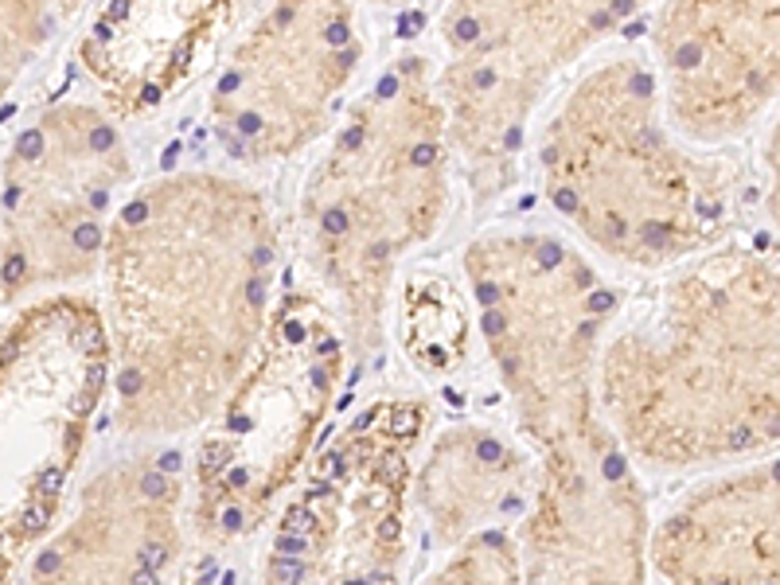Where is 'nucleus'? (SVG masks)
Masks as SVG:
<instances>
[{
    "instance_id": "1",
    "label": "nucleus",
    "mask_w": 780,
    "mask_h": 585,
    "mask_svg": "<svg viewBox=\"0 0 780 585\" xmlns=\"http://www.w3.org/2000/svg\"><path fill=\"white\" fill-rule=\"evenodd\" d=\"M488 359L534 453L515 550L523 585H648L652 515L597 390L612 300L554 234L504 230L464 250Z\"/></svg>"
},
{
    "instance_id": "2",
    "label": "nucleus",
    "mask_w": 780,
    "mask_h": 585,
    "mask_svg": "<svg viewBox=\"0 0 780 585\" xmlns=\"http://www.w3.org/2000/svg\"><path fill=\"white\" fill-rule=\"evenodd\" d=\"M277 230L234 176L176 172L137 191L106 239L121 426H207L269 328Z\"/></svg>"
},
{
    "instance_id": "3",
    "label": "nucleus",
    "mask_w": 780,
    "mask_h": 585,
    "mask_svg": "<svg viewBox=\"0 0 780 585\" xmlns=\"http://www.w3.org/2000/svg\"><path fill=\"white\" fill-rule=\"evenodd\" d=\"M597 390L652 476L718 472L780 449V262L714 246L609 316Z\"/></svg>"
},
{
    "instance_id": "4",
    "label": "nucleus",
    "mask_w": 780,
    "mask_h": 585,
    "mask_svg": "<svg viewBox=\"0 0 780 585\" xmlns=\"http://www.w3.org/2000/svg\"><path fill=\"white\" fill-rule=\"evenodd\" d=\"M543 195L597 254L667 269L722 246L738 168L691 145L663 113L648 63L621 55L573 82L539 137Z\"/></svg>"
},
{
    "instance_id": "5",
    "label": "nucleus",
    "mask_w": 780,
    "mask_h": 585,
    "mask_svg": "<svg viewBox=\"0 0 780 585\" xmlns=\"http://www.w3.org/2000/svg\"><path fill=\"white\" fill-rule=\"evenodd\" d=\"M445 106L422 59H398L351 109L305 184V242L359 344H375L398 262L449 203Z\"/></svg>"
},
{
    "instance_id": "6",
    "label": "nucleus",
    "mask_w": 780,
    "mask_h": 585,
    "mask_svg": "<svg viewBox=\"0 0 780 585\" xmlns=\"http://www.w3.org/2000/svg\"><path fill=\"white\" fill-rule=\"evenodd\" d=\"M344 375V332L324 300L289 293L196 456V527L246 535L296 476Z\"/></svg>"
},
{
    "instance_id": "7",
    "label": "nucleus",
    "mask_w": 780,
    "mask_h": 585,
    "mask_svg": "<svg viewBox=\"0 0 780 585\" xmlns=\"http://www.w3.org/2000/svg\"><path fill=\"white\" fill-rule=\"evenodd\" d=\"M648 0H453L437 98L476 191H492L539 98Z\"/></svg>"
},
{
    "instance_id": "8",
    "label": "nucleus",
    "mask_w": 780,
    "mask_h": 585,
    "mask_svg": "<svg viewBox=\"0 0 780 585\" xmlns=\"http://www.w3.org/2000/svg\"><path fill=\"white\" fill-rule=\"evenodd\" d=\"M417 402H386L320 456L308 492L285 507L269 585H395Z\"/></svg>"
},
{
    "instance_id": "9",
    "label": "nucleus",
    "mask_w": 780,
    "mask_h": 585,
    "mask_svg": "<svg viewBox=\"0 0 780 585\" xmlns=\"http://www.w3.org/2000/svg\"><path fill=\"white\" fill-rule=\"evenodd\" d=\"M359 59L351 0H273L215 86L223 149L238 160H285L324 137Z\"/></svg>"
},
{
    "instance_id": "10",
    "label": "nucleus",
    "mask_w": 780,
    "mask_h": 585,
    "mask_svg": "<svg viewBox=\"0 0 780 585\" xmlns=\"http://www.w3.org/2000/svg\"><path fill=\"white\" fill-rule=\"evenodd\" d=\"M663 113L691 145L745 137L780 106V0H663L652 20Z\"/></svg>"
},
{
    "instance_id": "11",
    "label": "nucleus",
    "mask_w": 780,
    "mask_h": 585,
    "mask_svg": "<svg viewBox=\"0 0 780 585\" xmlns=\"http://www.w3.org/2000/svg\"><path fill=\"white\" fill-rule=\"evenodd\" d=\"M12 164L31 176H12L4 188V211L20 218V230L35 242L24 262V281L40 262L47 278L86 273L106 250L109 230L102 218L125 176L118 129L94 109L63 106L20 133Z\"/></svg>"
},
{
    "instance_id": "12",
    "label": "nucleus",
    "mask_w": 780,
    "mask_h": 585,
    "mask_svg": "<svg viewBox=\"0 0 780 585\" xmlns=\"http://www.w3.org/2000/svg\"><path fill=\"white\" fill-rule=\"evenodd\" d=\"M660 585H780V449L706 472L652 523Z\"/></svg>"
},
{
    "instance_id": "13",
    "label": "nucleus",
    "mask_w": 780,
    "mask_h": 585,
    "mask_svg": "<svg viewBox=\"0 0 780 585\" xmlns=\"http://www.w3.org/2000/svg\"><path fill=\"white\" fill-rule=\"evenodd\" d=\"M238 0H106L86 67L125 109H157L199 70Z\"/></svg>"
},
{
    "instance_id": "14",
    "label": "nucleus",
    "mask_w": 780,
    "mask_h": 585,
    "mask_svg": "<svg viewBox=\"0 0 780 585\" xmlns=\"http://www.w3.org/2000/svg\"><path fill=\"white\" fill-rule=\"evenodd\" d=\"M531 460L515 453L500 433L484 426H456L429 449L417 472V504L445 546L492 531L495 515L519 507L534 484Z\"/></svg>"
},
{
    "instance_id": "15",
    "label": "nucleus",
    "mask_w": 780,
    "mask_h": 585,
    "mask_svg": "<svg viewBox=\"0 0 780 585\" xmlns=\"http://www.w3.org/2000/svg\"><path fill=\"white\" fill-rule=\"evenodd\" d=\"M425 585H523L519 550L504 531H480L456 543Z\"/></svg>"
},
{
    "instance_id": "16",
    "label": "nucleus",
    "mask_w": 780,
    "mask_h": 585,
    "mask_svg": "<svg viewBox=\"0 0 780 585\" xmlns=\"http://www.w3.org/2000/svg\"><path fill=\"white\" fill-rule=\"evenodd\" d=\"M761 203H765V215L780 234V106L769 121L765 145H761Z\"/></svg>"
},
{
    "instance_id": "17",
    "label": "nucleus",
    "mask_w": 780,
    "mask_h": 585,
    "mask_svg": "<svg viewBox=\"0 0 780 585\" xmlns=\"http://www.w3.org/2000/svg\"><path fill=\"white\" fill-rule=\"evenodd\" d=\"M379 4H402V0H379Z\"/></svg>"
}]
</instances>
